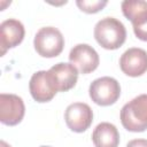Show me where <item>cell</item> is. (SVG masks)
<instances>
[{
    "label": "cell",
    "instance_id": "6da1fadb",
    "mask_svg": "<svg viewBox=\"0 0 147 147\" xmlns=\"http://www.w3.org/2000/svg\"><path fill=\"white\" fill-rule=\"evenodd\" d=\"M94 38L106 49L119 48L126 39L124 24L115 17H105L94 26Z\"/></svg>",
    "mask_w": 147,
    "mask_h": 147
},
{
    "label": "cell",
    "instance_id": "7a4b0ae2",
    "mask_svg": "<svg viewBox=\"0 0 147 147\" xmlns=\"http://www.w3.org/2000/svg\"><path fill=\"white\" fill-rule=\"evenodd\" d=\"M121 123L130 132L147 130V94H140L123 106Z\"/></svg>",
    "mask_w": 147,
    "mask_h": 147
},
{
    "label": "cell",
    "instance_id": "3957f363",
    "mask_svg": "<svg viewBox=\"0 0 147 147\" xmlns=\"http://www.w3.org/2000/svg\"><path fill=\"white\" fill-rule=\"evenodd\" d=\"M33 46L42 57H56L64 47V38L61 31L54 26L41 28L34 36Z\"/></svg>",
    "mask_w": 147,
    "mask_h": 147
},
{
    "label": "cell",
    "instance_id": "277c9868",
    "mask_svg": "<svg viewBox=\"0 0 147 147\" xmlns=\"http://www.w3.org/2000/svg\"><path fill=\"white\" fill-rule=\"evenodd\" d=\"M88 93L94 103L106 107L114 105L118 100L121 95V86L115 78L105 76L96 78L91 83Z\"/></svg>",
    "mask_w": 147,
    "mask_h": 147
},
{
    "label": "cell",
    "instance_id": "5b68a950",
    "mask_svg": "<svg viewBox=\"0 0 147 147\" xmlns=\"http://www.w3.org/2000/svg\"><path fill=\"white\" fill-rule=\"evenodd\" d=\"M67 126L77 133L86 131L93 121V111L87 103L74 102L69 105L64 113Z\"/></svg>",
    "mask_w": 147,
    "mask_h": 147
},
{
    "label": "cell",
    "instance_id": "8992f818",
    "mask_svg": "<svg viewBox=\"0 0 147 147\" xmlns=\"http://www.w3.org/2000/svg\"><path fill=\"white\" fill-rule=\"evenodd\" d=\"M25 114V106L16 94H0V121L5 125L14 126L21 123Z\"/></svg>",
    "mask_w": 147,
    "mask_h": 147
},
{
    "label": "cell",
    "instance_id": "52a82bcc",
    "mask_svg": "<svg viewBox=\"0 0 147 147\" xmlns=\"http://www.w3.org/2000/svg\"><path fill=\"white\" fill-rule=\"evenodd\" d=\"M69 61L82 74H90L94 71L100 62L96 51L87 44H78L71 48L69 53Z\"/></svg>",
    "mask_w": 147,
    "mask_h": 147
},
{
    "label": "cell",
    "instance_id": "ba28073f",
    "mask_svg": "<svg viewBox=\"0 0 147 147\" xmlns=\"http://www.w3.org/2000/svg\"><path fill=\"white\" fill-rule=\"evenodd\" d=\"M29 88L32 98L37 102H48L57 93L49 72L45 70L37 71L32 75L29 82Z\"/></svg>",
    "mask_w": 147,
    "mask_h": 147
},
{
    "label": "cell",
    "instance_id": "9c48e42d",
    "mask_svg": "<svg viewBox=\"0 0 147 147\" xmlns=\"http://www.w3.org/2000/svg\"><path fill=\"white\" fill-rule=\"evenodd\" d=\"M119 67L130 77L144 75L147 71V52L138 47L126 49L119 59Z\"/></svg>",
    "mask_w": 147,
    "mask_h": 147
},
{
    "label": "cell",
    "instance_id": "30bf717a",
    "mask_svg": "<svg viewBox=\"0 0 147 147\" xmlns=\"http://www.w3.org/2000/svg\"><path fill=\"white\" fill-rule=\"evenodd\" d=\"M25 34L24 25L15 18H9L3 21L0 24V47H1V55L9 48L16 47L18 44L22 42Z\"/></svg>",
    "mask_w": 147,
    "mask_h": 147
},
{
    "label": "cell",
    "instance_id": "8fae6325",
    "mask_svg": "<svg viewBox=\"0 0 147 147\" xmlns=\"http://www.w3.org/2000/svg\"><path fill=\"white\" fill-rule=\"evenodd\" d=\"M57 92H67L71 90L78 79V70L71 63L60 62L48 70Z\"/></svg>",
    "mask_w": 147,
    "mask_h": 147
},
{
    "label": "cell",
    "instance_id": "7c38bea8",
    "mask_svg": "<svg viewBox=\"0 0 147 147\" xmlns=\"http://www.w3.org/2000/svg\"><path fill=\"white\" fill-rule=\"evenodd\" d=\"M92 140L95 147H117L119 144V133L114 124L102 122L95 126Z\"/></svg>",
    "mask_w": 147,
    "mask_h": 147
},
{
    "label": "cell",
    "instance_id": "4fadbf2b",
    "mask_svg": "<svg viewBox=\"0 0 147 147\" xmlns=\"http://www.w3.org/2000/svg\"><path fill=\"white\" fill-rule=\"evenodd\" d=\"M122 11L123 15L133 21L138 15L147 11V1L144 0H125L122 2Z\"/></svg>",
    "mask_w": 147,
    "mask_h": 147
},
{
    "label": "cell",
    "instance_id": "5bb4252c",
    "mask_svg": "<svg viewBox=\"0 0 147 147\" xmlns=\"http://www.w3.org/2000/svg\"><path fill=\"white\" fill-rule=\"evenodd\" d=\"M131 23L136 37L142 41H147V11L138 15Z\"/></svg>",
    "mask_w": 147,
    "mask_h": 147
},
{
    "label": "cell",
    "instance_id": "9a60e30c",
    "mask_svg": "<svg viewBox=\"0 0 147 147\" xmlns=\"http://www.w3.org/2000/svg\"><path fill=\"white\" fill-rule=\"evenodd\" d=\"M107 0H77L76 5L78 8L87 14H94L102 10L107 6Z\"/></svg>",
    "mask_w": 147,
    "mask_h": 147
},
{
    "label": "cell",
    "instance_id": "2e32d148",
    "mask_svg": "<svg viewBox=\"0 0 147 147\" xmlns=\"http://www.w3.org/2000/svg\"><path fill=\"white\" fill-rule=\"evenodd\" d=\"M126 147H147V139H133L127 142Z\"/></svg>",
    "mask_w": 147,
    "mask_h": 147
},
{
    "label": "cell",
    "instance_id": "e0dca14e",
    "mask_svg": "<svg viewBox=\"0 0 147 147\" xmlns=\"http://www.w3.org/2000/svg\"><path fill=\"white\" fill-rule=\"evenodd\" d=\"M0 147H10V145H8L5 140H1L0 141Z\"/></svg>",
    "mask_w": 147,
    "mask_h": 147
},
{
    "label": "cell",
    "instance_id": "ac0fdd59",
    "mask_svg": "<svg viewBox=\"0 0 147 147\" xmlns=\"http://www.w3.org/2000/svg\"><path fill=\"white\" fill-rule=\"evenodd\" d=\"M40 147H51V146H40Z\"/></svg>",
    "mask_w": 147,
    "mask_h": 147
}]
</instances>
